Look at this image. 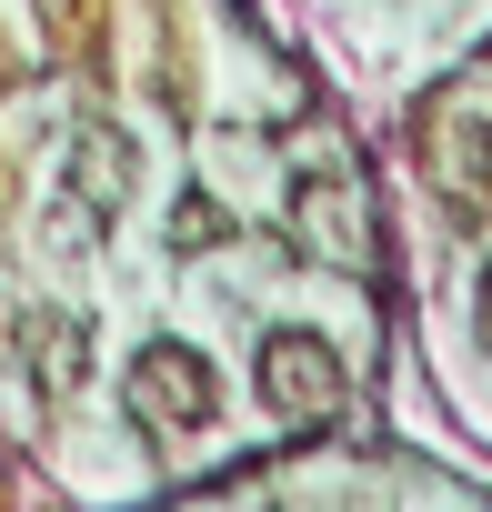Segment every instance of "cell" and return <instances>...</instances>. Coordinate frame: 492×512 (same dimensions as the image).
Segmentation results:
<instances>
[{"mask_svg":"<svg viewBox=\"0 0 492 512\" xmlns=\"http://www.w3.org/2000/svg\"><path fill=\"white\" fill-rule=\"evenodd\" d=\"M121 392H131V422H141V432H161V442L211 432V412H221V382H211V362H201L191 342H141Z\"/></svg>","mask_w":492,"mask_h":512,"instance_id":"cell-1","label":"cell"},{"mask_svg":"<svg viewBox=\"0 0 492 512\" xmlns=\"http://www.w3.org/2000/svg\"><path fill=\"white\" fill-rule=\"evenodd\" d=\"M131 191H141V151H131V131H121V121H81V131H71V151H61V201H71V241L111 231Z\"/></svg>","mask_w":492,"mask_h":512,"instance_id":"cell-2","label":"cell"},{"mask_svg":"<svg viewBox=\"0 0 492 512\" xmlns=\"http://www.w3.org/2000/svg\"><path fill=\"white\" fill-rule=\"evenodd\" d=\"M252 382H262L272 422H322V412L352 402V362H342L322 332H272L262 362H252Z\"/></svg>","mask_w":492,"mask_h":512,"instance_id":"cell-3","label":"cell"},{"mask_svg":"<svg viewBox=\"0 0 492 512\" xmlns=\"http://www.w3.org/2000/svg\"><path fill=\"white\" fill-rule=\"evenodd\" d=\"M292 241L312 251V262H332V272H362V262H372V211H362V191H352L342 171H302V181H292Z\"/></svg>","mask_w":492,"mask_h":512,"instance_id":"cell-4","label":"cell"},{"mask_svg":"<svg viewBox=\"0 0 492 512\" xmlns=\"http://www.w3.org/2000/svg\"><path fill=\"white\" fill-rule=\"evenodd\" d=\"M432 181L462 221H492V111H442L432 121Z\"/></svg>","mask_w":492,"mask_h":512,"instance_id":"cell-5","label":"cell"},{"mask_svg":"<svg viewBox=\"0 0 492 512\" xmlns=\"http://www.w3.org/2000/svg\"><path fill=\"white\" fill-rule=\"evenodd\" d=\"M21 372H31L41 402H71L81 372H91V332H81V312H31V322H21Z\"/></svg>","mask_w":492,"mask_h":512,"instance_id":"cell-6","label":"cell"},{"mask_svg":"<svg viewBox=\"0 0 492 512\" xmlns=\"http://www.w3.org/2000/svg\"><path fill=\"white\" fill-rule=\"evenodd\" d=\"M211 241H231V211H221L211 191H181V211H171V251H211Z\"/></svg>","mask_w":492,"mask_h":512,"instance_id":"cell-7","label":"cell"},{"mask_svg":"<svg viewBox=\"0 0 492 512\" xmlns=\"http://www.w3.org/2000/svg\"><path fill=\"white\" fill-rule=\"evenodd\" d=\"M31 11H41V31H51L61 51H81V41H91V0H31Z\"/></svg>","mask_w":492,"mask_h":512,"instance_id":"cell-8","label":"cell"},{"mask_svg":"<svg viewBox=\"0 0 492 512\" xmlns=\"http://www.w3.org/2000/svg\"><path fill=\"white\" fill-rule=\"evenodd\" d=\"M482 342H492V272H482Z\"/></svg>","mask_w":492,"mask_h":512,"instance_id":"cell-9","label":"cell"}]
</instances>
